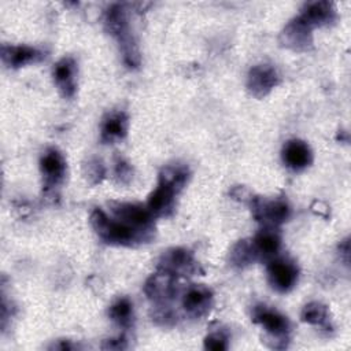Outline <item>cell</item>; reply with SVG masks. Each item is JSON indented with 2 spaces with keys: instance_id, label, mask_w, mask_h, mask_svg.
I'll list each match as a JSON object with an SVG mask.
<instances>
[{
  "instance_id": "11",
  "label": "cell",
  "mask_w": 351,
  "mask_h": 351,
  "mask_svg": "<svg viewBox=\"0 0 351 351\" xmlns=\"http://www.w3.org/2000/svg\"><path fill=\"white\" fill-rule=\"evenodd\" d=\"M77 62L71 56L62 58L52 70L53 82L63 97H73L77 90Z\"/></svg>"
},
{
  "instance_id": "1",
  "label": "cell",
  "mask_w": 351,
  "mask_h": 351,
  "mask_svg": "<svg viewBox=\"0 0 351 351\" xmlns=\"http://www.w3.org/2000/svg\"><path fill=\"white\" fill-rule=\"evenodd\" d=\"M90 225L104 243L112 245H134L145 243L154 234L138 230L115 217H108L101 208L93 210L90 214Z\"/></svg>"
},
{
  "instance_id": "16",
  "label": "cell",
  "mask_w": 351,
  "mask_h": 351,
  "mask_svg": "<svg viewBox=\"0 0 351 351\" xmlns=\"http://www.w3.org/2000/svg\"><path fill=\"white\" fill-rule=\"evenodd\" d=\"M258 261H271L277 256L281 247V237L276 228H263L251 240Z\"/></svg>"
},
{
  "instance_id": "6",
  "label": "cell",
  "mask_w": 351,
  "mask_h": 351,
  "mask_svg": "<svg viewBox=\"0 0 351 351\" xmlns=\"http://www.w3.org/2000/svg\"><path fill=\"white\" fill-rule=\"evenodd\" d=\"M267 263V280L274 291L287 293L295 288L299 278V270L292 261L287 258H273Z\"/></svg>"
},
{
  "instance_id": "27",
  "label": "cell",
  "mask_w": 351,
  "mask_h": 351,
  "mask_svg": "<svg viewBox=\"0 0 351 351\" xmlns=\"http://www.w3.org/2000/svg\"><path fill=\"white\" fill-rule=\"evenodd\" d=\"M126 347H128V344H126V339L123 336H119L118 339H108L101 346V348H104V350H122Z\"/></svg>"
},
{
  "instance_id": "10",
  "label": "cell",
  "mask_w": 351,
  "mask_h": 351,
  "mask_svg": "<svg viewBox=\"0 0 351 351\" xmlns=\"http://www.w3.org/2000/svg\"><path fill=\"white\" fill-rule=\"evenodd\" d=\"M278 81L280 77L273 66L256 64L248 73L247 86L252 96L265 97L278 85Z\"/></svg>"
},
{
  "instance_id": "8",
  "label": "cell",
  "mask_w": 351,
  "mask_h": 351,
  "mask_svg": "<svg viewBox=\"0 0 351 351\" xmlns=\"http://www.w3.org/2000/svg\"><path fill=\"white\" fill-rule=\"evenodd\" d=\"M40 170L47 189H52L60 185L67 170L63 154L56 148L45 149L40 158Z\"/></svg>"
},
{
  "instance_id": "28",
  "label": "cell",
  "mask_w": 351,
  "mask_h": 351,
  "mask_svg": "<svg viewBox=\"0 0 351 351\" xmlns=\"http://www.w3.org/2000/svg\"><path fill=\"white\" fill-rule=\"evenodd\" d=\"M74 348H77V346L73 344L70 340H58L49 347V350H62V351H70Z\"/></svg>"
},
{
  "instance_id": "19",
  "label": "cell",
  "mask_w": 351,
  "mask_h": 351,
  "mask_svg": "<svg viewBox=\"0 0 351 351\" xmlns=\"http://www.w3.org/2000/svg\"><path fill=\"white\" fill-rule=\"evenodd\" d=\"M189 177H191V171L186 165L173 163V165L165 166L160 170L158 184L174 191L178 195L188 184Z\"/></svg>"
},
{
  "instance_id": "5",
  "label": "cell",
  "mask_w": 351,
  "mask_h": 351,
  "mask_svg": "<svg viewBox=\"0 0 351 351\" xmlns=\"http://www.w3.org/2000/svg\"><path fill=\"white\" fill-rule=\"evenodd\" d=\"M158 267L162 270H166L174 276H182L189 277L195 276L200 271V266L197 261L195 259L193 254L186 248H170L165 251L160 258Z\"/></svg>"
},
{
  "instance_id": "26",
  "label": "cell",
  "mask_w": 351,
  "mask_h": 351,
  "mask_svg": "<svg viewBox=\"0 0 351 351\" xmlns=\"http://www.w3.org/2000/svg\"><path fill=\"white\" fill-rule=\"evenodd\" d=\"M228 335H225L222 330L211 332L204 339V348L213 350V351H222L228 348Z\"/></svg>"
},
{
  "instance_id": "18",
  "label": "cell",
  "mask_w": 351,
  "mask_h": 351,
  "mask_svg": "<svg viewBox=\"0 0 351 351\" xmlns=\"http://www.w3.org/2000/svg\"><path fill=\"white\" fill-rule=\"evenodd\" d=\"M176 196L174 191L158 184L148 197L147 208L154 217H169L174 211Z\"/></svg>"
},
{
  "instance_id": "14",
  "label": "cell",
  "mask_w": 351,
  "mask_h": 351,
  "mask_svg": "<svg viewBox=\"0 0 351 351\" xmlns=\"http://www.w3.org/2000/svg\"><path fill=\"white\" fill-rule=\"evenodd\" d=\"M281 156L284 165L293 171H302L313 162V151L310 145L299 138L288 140L282 147Z\"/></svg>"
},
{
  "instance_id": "9",
  "label": "cell",
  "mask_w": 351,
  "mask_h": 351,
  "mask_svg": "<svg viewBox=\"0 0 351 351\" xmlns=\"http://www.w3.org/2000/svg\"><path fill=\"white\" fill-rule=\"evenodd\" d=\"M213 300L214 296L208 287L193 284L188 287L182 295V307L188 317L200 318L210 311Z\"/></svg>"
},
{
  "instance_id": "22",
  "label": "cell",
  "mask_w": 351,
  "mask_h": 351,
  "mask_svg": "<svg viewBox=\"0 0 351 351\" xmlns=\"http://www.w3.org/2000/svg\"><path fill=\"white\" fill-rule=\"evenodd\" d=\"M108 315L117 325L128 328L133 322V303L128 298H121L110 306Z\"/></svg>"
},
{
  "instance_id": "23",
  "label": "cell",
  "mask_w": 351,
  "mask_h": 351,
  "mask_svg": "<svg viewBox=\"0 0 351 351\" xmlns=\"http://www.w3.org/2000/svg\"><path fill=\"white\" fill-rule=\"evenodd\" d=\"M84 176L89 184H100L106 176V167L103 162L96 158L88 160V163L84 166Z\"/></svg>"
},
{
  "instance_id": "3",
  "label": "cell",
  "mask_w": 351,
  "mask_h": 351,
  "mask_svg": "<svg viewBox=\"0 0 351 351\" xmlns=\"http://www.w3.org/2000/svg\"><path fill=\"white\" fill-rule=\"evenodd\" d=\"M252 214L263 228H277L291 215L289 204L280 197L265 199V197H252L251 199Z\"/></svg>"
},
{
  "instance_id": "25",
  "label": "cell",
  "mask_w": 351,
  "mask_h": 351,
  "mask_svg": "<svg viewBox=\"0 0 351 351\" xmlns=\"http://www.w3.org/2000/svg\"><path fill=\"white\" fill-rule=\"evenodd\" d=\"M114 174H115V178L118 180V182L129 184L133 178V167L123 158H117L115 166H114Z\"/></svg>"
},
{
  "instance_id": "24",
  "label": "cell",
  "mask_w": 351,
  "mask_h": 351,
  "mask_svg": "<svg viewBox=\"0 0 351 351\" xmlns=\"http://www.w3.org/2000/svg\"><path fill=\"white\" fill-rule=\"evenodd\" d=\"M152 319L163 326H169L176 322V313L167 306V303H156Z\"/></svg>"
},
{
  "instance_id": "21",
  "label": "cell",
  "mask_w": 351,
  "mask_h": 351,
  "mask_svg": "<svg viewBox=\"0 0 351 351\" xmlns=\"http://www.w3.org/2000/svg\"><path fill=\"white\" fill-rule=\"evenodd\" d=\"M300 318L303 322L321 326V328H328L329 326V311L325 304L319 302H310L307 303L300 314Z\"/></svg>"
},
{
  "instance_id": "29",
  "label": "cell",
  "mask_w": 351,
  "mask_h": 351,
  "mask_svg": "<svg viewBox=\"0 0 351 351\" xmlns=\"http://www.w3.org/2000/svg\"><path fill=\"white\" fill-rule=\"evenodd\" d=\"M339 251H340V256L343 258L344 263L348 265V262H350V241H348V239H344V240L340 243Z\"/></svg>"
},
{
  "instance_id": "13",
  "label": "cell",
  "mask_w": 351,
  "mask_h": 351,
  "mask_svg": "<svg viewBox=\"0 0 351 351\" xmlns=\"http://www.w3.org/2000/svg\"><path fill=\"white\" fill-rule=\"evenodd\" d=\"M313 29L308 27L299 16L292 19L284 27L280 40L282 45L293 51H307L313 44Z\"/></svg>"
},
{
  "instance_id": "20",
  "label": "cell",
  "mask_w": 351,
  "mask_h": 351,
  "mask_svg": "<svg viewBox=\"0 0 351 351\" xmlns=\"http://www.w3.org/2000/svg\"><path fill=\"white\" fill-rule=\"evenodd\" d=\"M230 263L236 267H247L251 263L256 262V255L252 247L251 240H240L237 241L229 254Z\"/></svg>"
},
{
  "instance_id": "4",
  "label": "cell",
  "mask_w": 351,
  "mask_h": 351,
  "mask_svg": "<svg viewBox=\"0 0 351 351\" xmlns=\"http://www.w3.org/2000/svg\"><path fill=\"white\" fill-rule=\"evenodd\" d=\"M108 206L112 217L138 230L154 233V215L147 206L126 202H111Z\"/></svg>"
},
{
  "instance_id": "15",
  "label": "cell",
  "mask_w": 351,
  "mask_h": 351,
  "mask_svg": "<svg viewBox=\"0 0 351 351\" xmlns=\"http://www.w3.org/2000/svg\"><path fill=\"white\" fill-rule=\"evenodd\" d=\"M299 18L311 29L332 23L336 19V8L329 1H313L304 4Z\"/></svg>"
},
{
  "instance_id": "2",
  "label": "cell",
  "mask_w": 351,
  "mask_h": 351,
  "mask_svg": "<svg viewBox=\"0 0 351 351\" xmlns=\"http://www.w3.org/2000/svg\"><path fill=\"white\" fill-rule=\"evenodd\" d=\"M252 321L261 325L266 332V340H262L267 347L282 350L289 341V321L288 318L266 304H256L252 308Z\"/></svg>"
},
{
  "instance_id": "7",
  "label": "cell",
  "mask_w": 351,
  "mask_h": 351,
  "mask_svg": "<svg viewBox=\"0 0 351 351\" xmlns=\"http://www.w3.org/2000/svg\"><path fill=\"white\" fill-rule=\"evenodd\" d=\"M144 292L155 303H169L177 295V276L159 269L145 281Z\"/></svg>"
},
{
  "instance_id": "12",
  "label": "cell",
  "mask_w": 351,
  "mask_h": 351,
  "mask_svg": "<svg viewBox=\"0 0 351 351\" xmlns=\"http://www.w3.org/2000/svg\"><path fill=\"white\" fill-rule=\"evenodd\" d=\"M45 58L44 51L30 45H1V60L7 67L19 69L26 64L37 63Z\"/></svg>"
},
{
  "instance_id": "17",
  "label": "cell",
  "mask_w": 351,
  "mask_h": 351,
  "mask_svg": "<svg viewBox=\"0 0 351 351\" xmlns=\"http://www.w3.org/2000/svg\"><path fill=\"white\" fill-rule=\"evenodd\" d=\"M129 128L128 115L123 111H114L108 114L101 123L100 129V140L104 144H112L122 140Z\"/></svg>"
}]
</instances>
